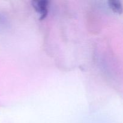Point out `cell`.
<instances>
[{
	"instance_id": "2",
	"label": "cell",
	"mask_w": 123,
	"mask_h": 123,
	"mask_svg": "<svg viewBox=\"0 0 123 123\" xmlns=\"http://www.w3.org/2000/svg\"><path fill=\"white\" fill-rule=\"evenodd\" d=\"M109 7L115 13L121 14L123 12V7L121 3L118 1H109L108 2Z\"/></svg>"
},
{
	"instance_id": "1",
	"label": "cell",
	"mask_w": 123,
	"mask_h": 123,
	"mask_svg": "<svg viewBox=\"0 0 123 123\" xmlns=\"http://www.w3.org/2000/svg\"><path fill=\"white\" fill-rule=\"evenodd\" d=\"M32 6L37 13L40 14V20H43L48 14L49 2L47 1H34Z\"/></svg>"
},
{
	"instance_id": "3",
	"label": "cell",
	"mask_w": 123,
	"mask_h": 123,
	"mask_svg": "<svg viewBox=\"0 0 123 123\" xmlns=\"http://www.w3.org/2000/svg\"><path fill=\"white\" fill-rule=\"evenodd\" d=\"M4 18L2 16V15L1 14H0V29L1 28H2V26H4Z\"/></svg>"
}]
</instances>
